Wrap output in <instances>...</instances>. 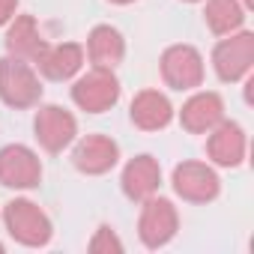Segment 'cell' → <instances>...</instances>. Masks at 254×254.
I'll use <instances>...</instances> for the list:
<instances>
[{
  "label": "cell",
  "instance_id": "1",
  "mask_svg": "<svg viewBox=\"0 0 254 254\" xmlns=\"http://www.w3.org/2000/svg\"><path fill=\"white\" fill-rule=\"evenodd\" d=\"M0 99L9 108H33L42 99V84L39 75L33 69V63L21 60V57H0Z\"/></svg>",
  "mask_w": 254,
  "mask_h": 254
},
{
  "label": "cell",
  "instance_id": "2",
  "mask_svg": "<svg viewBox=\"0 0 254 254\" xmlns=\"http://www.w3.org/2000/svg\"><path fill=\"white\" fill-rule=\"evenodd\" d=\"M3 221L9 227V236L21 245L30 248H42L51 242V221L48 215L27 197H15L6 203L3 209Z\"/></svg>",
  "mask_w": 254,
  "mask_h": 254
},
{
  "label": "cell",
  "instance_id": "3",
  "mask_svg": "<svg viewBox=\"0 0 254 254\" xmlns=\"http://www.w3.org/2000/svg\"><path fill=\"white\" fill-rule=\"evenodd\" d=\"M72 99L87 114H105L120 99V81L111 69L93 66L87 75H81L72 87Z\"/></svg>",
  "mask_w": 254,
  "mask_h": 254
},
{
  "label": "cell",
  "instance_id": "4",
  "mask_svg": "<svg viewBox=\"0 0 254 254\" xmlns=\"http://www.w3.org/2000/svg\"><path fill=\"white\" fill-rule=\"evenodd\" d=\"M212 66H215V75L227 84L248 78L254 66V36L248 30L227 33V39H221L212 51Z\"/></svg>",
  "mask_w": 254,
  "mask_h": 254
},
{
  "label": "cell",
  "instance_id": "5",
  "mask_svg": "<svg viewBox=\"0 0 254 254\" xmlns=\"http://www.w3.org/2000/svg\"><path fill=\"white\" fill-rule=\"evenodd\" d=\"M33 132L45 153H63L78 135V120L60 105H45L36 111Z\"/></svg>",
  "mask_w": 254,
  "mask_h": 254
},
{
  "label": "cell",
  "instance_id": "6",
  "mask_svg": "<svg viewBox=\"0 0 254 254\" xmlns=\"http://www.w3.org/2000/svg\"><path fill=\"white\" fill-rule=\"evenodd\" d=\"M42 180L39 156L24 144H9L0 150V186L6 189H36Z\"/></svg>",
  "mask_w": 254,
  "mask_h": 254
},
{
  "label": "cell",
  "instance_id": "7",
  "mask_svg": "<svg viewBox=\"0 0 254 254\" xmlns=\"http://www.w3.org/2000/svg\"><path fill=\"white\" fill-rule=\"evenodd\" d=\"M162 78L174 90H194L203 84V57L191 45H171L162 54Z\"/></svg>",
  "mask_w": 254,
  "mask_h": 254
},
{
  "label": "cell",
  "instance_id": "8",
  "mask_svg": "<svg viewBox=\"0 0 254 254\" xmlns=\"http://www.w3.org/2000/svg\"><path fill=\"white\" fill-rule=\"evenodd\" d=\"M177 224H180V215H177V206L168 200V197H147L144 200V209H141V221H138V230H141V239L147 248H162L174 239L177 233Z\"/></svg>",
  "mask_w": 254,
  "mask_h": 254
},
{
  "label": "cell",
  "instance_id": "9",
  "mask_svg": "<svg viewBox=\"0 0 254 254\" xmlns=\"http://www.w3.org/2000/svg\"><path fill=\"white\" fill-rule=\"evenodd\" d=\"M174 191L191 203H209L218 197V177L203 162H183L174 168Z\"/></svg>",
  "mask_w": 254,
  "mask_h": 254
},
{
  "label": "cell",
  "instance_id": "10",
  "mask_svg": "<svg viewBox=\"0 0 254 254\" xmlns=\"http://www.w3.org/2000/svg\"><path fill=\"white\" fill-rule=\"evenodd\" d=\"M117 162H120V147L108 135H87L72 150V165L81 174H90V177L108 174Z\"/></svg>",
  "mask_w": 254,
  "mask_h": 254
},
{
  "label": "cell",
  "instance_id": "11",
  "mask_svg": "<svg viewBox=\"0 0 254 254\" xmlns=\"http://www.w3.org/2000/svg\"><path fill=\"white\" fill-rule=\"evenodd\" d=\"M245 132L233 120H221L206 138V156L221 168H239L245 159Z\"/></svg>",
  "mask_w": 254,
  "mask_h": 254
},
{
  "label": "cell",
  "instance_id": "12",
  "mask_svg": "<svg viewBox=\"0 0 254 254\" xmlns=\"http://www.w3.org/2000/svg\"><path fill=\"white\" fill-rule=\"evenodd\" d=\"M224 120V102L218 93L206 90V93H194L183 111H180V123H183V129L191 132V135H203L209 129H215V126Z\"/></svg>",
  "mask_w": 254,
  "mask_h": 254
},
{
  "label": "cell",
  "instance_id": "13",
  "mask_svg": "<svg viewBox=\"0 0 254 254\" xmlns=\"http://www.w3.org/2000/svg\"><path fill=\"white\" fill-rule=\"evenodd\" d=\"M159 183H162V168L147 153L135 156L129 165L123 168V191L135 203H144L147 197H153L159 191Z\"/></svg>",
  "mask_w": 254,
  "mask_h": 254
},
{
  "label": "cell",
  "instance_id": "14",
  "mask_svg": "<svg viewBox=\"0 0 254 254\" xmlns=\"http://www.w3.org/2000/svg\"><path fill=\"white\" fill-rule=\"evenodd\" d=\"M6 51L12 57H21L27 63H39V57L48 51V42L39 36L36 18L33 15H15L9 30H6Z\"/></svg>",
  "mask_w": 254,
  "mask_h": 254
},
{
  "label": "cell",
  "instance_id": "15",
  "mask_svg": "<svg viewBox=\"0 0 254 254\" xmlns=\"http://www.w3.org/2000/svg\"><path fill=\"white\" fill-rule=\"evenodd\" d=\"M174 120V105L159 90H141L132 99V123L141 132H159Z\"/></svg>",
  "mask_w": 254,
  "mask_h": 254
},
{
  "label": "cell",
  "instance_id": "16",
  "mask_svg": "<svg viewBox=\"0 0 254 254\" xmlns=\"http://www.w3.org/2000/svg\"><path fill=\"white\" fill-rule=\"evenodd\" d=\"M84 66V48L78 42H63V45H48V51L39 57L36 69L48 81H69L81 72Z\"/></svg>",
  "mask_w": 254,
  "mask_h": 254
},
{
  "label": "cell",
  "instance_id": "17",
  "mask_svg": "<svg viewBox=\"0 0 254 254\" xmlns=\"http://www.w3.org/2000/svg\"><path fill=\"white\" fill-rule=\"evenodd\" d=\"M87 57L93 66H102V69H114L123 57H126V42H123V33L111 24H99L90 30V39H87Z\"/></svg>",
  "mask_w": 254,
  "mask_h": 254
},
{
  "label": "cell",
  "instance_id": "18",
  "mask_svg": "<svg viewBox=\"0 0 254 254\" xmlns=\"http://www.w3.org/2000/svg\"><path fill=\"white\" fill-rule=\"evenodd\" d=\"M206 27L215 36H227L236 33L245 21V3L242 0H206Z\"/></svg>",
  "mask_w": 254,
  "mask_h": 254
},
{
  "label": "cell",
  "instance_id": "19",
  "mask_svg": "<svg viewBox=\"0 0 254 254\" xmlns=\"http://www.w3.org/2000/svg\"><path fill=\"white\" fill-rule=\"evenodd\" d=\"M90 251H93V254H99V251H123V242L114 236V227L102 224L99 233H96V239L90 242Z\"/></svg>",
  "mask_w": 254,
  "mask_h": 254
},
{
  "label": "cell",
  "instance_id": "20",
  "mask_svg": "<svg viewBox=\"0 0 254 254\" xmlns=\"http://www.w3.org/2000/svg\"><path fill=\"white\" fill-rule=\"evenodd\" d=\"M15 9H18V0H0V27L15 18Z\"/></svg>",
  "mask_w": 254,
  "mask_h": 254
},
{
  "label": "cell",
  "instance_id": "21",
  "mask_svg": "<svg viewBox=\"0 0 254 254\" xmlns=\"http://www.w3.org/2000/svg\"><path fill=\"white\" fill-rule=\"evenodd\" d=\"M111 3H117V6H126V3H135V0H111Z\"/></svg>",
  "mask_w": 254,
  "mask_h": 254
},
{
  "label": "cell",
  "instance_id": "22",
  "mask_svg": "<svg viewBox=\"0 0 254 254\" xmlns=\"http://www.w3.org/2000/svg\"><path fill=\"white\" fill-rule=\"evenodd\" d=\"M242 3H245V6H251V3H254V0H242Z\"/></svg>",
  "mask_w": 254,
  "mask_h": 254
},
{
  "label": "cell",
  "instance_id": "23",
  "mask_svg": "<svg viewBox=\"0 0 254 254\" xmlns=\"http://www.w3.org/2000/svg\"><path fill=\"white\" fill-rule=\"evenodd\" d=\"M186 3H200V0H186Z\"/></svg>",
  "mask_w": 254,
  "mask_h": 254
},
{
  "label": "cell",
  "instance_id": "24",
  "mask_svg": "<svg viewBox=\"0 0 254 254\" xmlns=\"http://www.w3.org/2000/svg\"><path fill=\"white\" fill-rule=\"evenodd\" d=\"M0 251H3V245H0Z\"/></svg>",
  "mask_w": 254,
  "mask_h": 254
}]
</instances>
